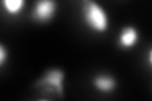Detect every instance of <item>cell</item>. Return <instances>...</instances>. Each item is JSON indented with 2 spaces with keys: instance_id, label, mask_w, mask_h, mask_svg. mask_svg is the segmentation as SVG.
Wrapping results in <instances>:
<instances>
[{
  "instance_id": "8992f818",
  "label": "cell",
  "mask_w": 152,
  "mask_h": 101,
  "mask_svg": "<svg viewBox=\"0 0 152 101\" xmlns=\"http://www.w3.org/2000/svg\"><path fill=\"white\" fill-rule=\"evenodd\" d=\"M3 9L10 17L19 15L26 7V0H1Z\"/></svg>"
},
{
  "instance_id": "3957f363",
  "label": "cell",
  "mask_w": 152,
  "mask_h": 101,
  "mask_svg": "<svg viewBox=\"0 0 152 101\" xmlns=\"http://www.w3.org/2000/svg\"><path fill=\"white\" fill-rule=\"evenodd\" d=\"M57 13L56 0H36L32 9L33 20L38 23H48L55 18Z\"/></svg>"
},
{
  "instance_id": "52a82bcc",
  "label": "cell",
  "mask_w": 152,
  "mask_h": 101,
  "mask_svg": "<svg viewBox=\"0 0 152 101\" xmlns=\"http://www.w3.org/2000/svg\"><path fill=\"white\" fill-rule=\"evenodd\" d=\"M8 58V51L4 44L0 46V66H4Z\"/></svg>"
},
{
  "instance_id": "6da1fadb",
  "label": "cell",
  "mask_w": 152,
  "mask_h": 101,
  "mask_svg": "<svg viewBox=\"0 0 152 101\" xmlns=\"http://www.w3.org/2000/svg\"><path fill=\"white\" fill-rule=\"evenodd\" d=\"M81 14L84 23L95 33H105L109 29V15L95 0H83Z\"/></svg>"
},
{
  "instance_id": "7a4b0ae2",
  "label": "cell",
  "mask_w": 152,
  "mask_h": 101,
  "mask_svg": "<svg viewBox=\"0 0 152 101\" xmlns=\"http://www.w3.org/2000/svg\"><path fill=\"white\" fill-rule=\"evenodd\" d=\"M64 81L65 73L60 68L47 70L42 77L36 82V87L46 94H56L57 96H64Z\"/></svg>"
},
{
  "instance_id": "277c9868",
  "label": "cell",
  "mask_w": 152,
  "mask_h": 101,
  "mask_svg": "<svg viewBox=\"0 0 152 101\" xmlns=\"http://www.w3.org/2000/svg\"><path fill=\"white\" fill-rule=\"evenodd\" d=\"M140 41V32L133 25H127L118 34V46L123 49L133 48Z\"/></svg>"
},
{
  "instance_id": "ba28073f",
  "label": "cell",
  "mask_w": 152,
  "mask_h": 101,
  "mask_svg": "<svg viewBox=\"0 0 152 101\" xmlns=\"http://www.w3.org/2000/svg\"><path fill=\"white\" fill-rule=\"evenodd\" d=\"M147 61H148V63H150V66L152 67V48L148 51V54H147Z\"/></svg>"
},
{
  "instance_id": "5b68a950",
  "label": "cell",
  "mask_w": 152,
  "mask_h": 101,
  "mask_svg": "<svg viewBox=\"0 0 152 101\" xmlns=\"http://www.w3.org/2000/svg\"><path fill=\"white\" fill-rule=\"evenodd\" d=\"M93 85H94V87L98 91H100V92L109 94V92H113L114 89L117 87V81L113 76L108 75V73H99L94 77Z\"/></svg>"
}]
</instances>
